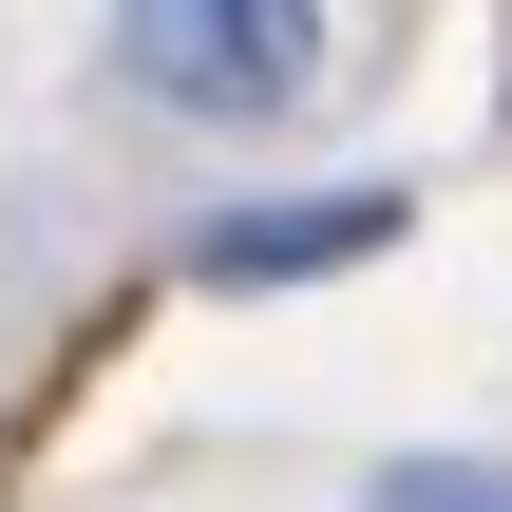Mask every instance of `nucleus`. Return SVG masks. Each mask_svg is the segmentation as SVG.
<instances>
[{"label": "nucleus", "instance_id": "obj_1", "mask_svg": "<svg viewBox=\"0 0 512 512\" xmlns=\"http://www.w3.org/2000/svg\"><path fill=\"white\" fill-rule=\"evenodd\" d=\"M114 57H133V95L228 133V114H285L323 76V0H114Z\"/></svg>", "mask_w": 512, "mask_h": 512}, {"label": "nucleus", "instance_id": "obj_2", "mask_svg": "<svg viewBox=\"0 0 512 512\" xmlns=\"http://www.w3.org/2000/svg\"><path fill=\"white\" fill-rule=\"evenodd\" d=\"M418 209L399 190H285V209H209L190 228V285H323V266H380Z\"/></svg>", "mask_w": 512, "mask_h": 512}, {"label": "nucleus", "instance_id": "obj_3", "mask_svg": "<svg viewBox=\"0 0 512 512\" xmlns=\"http://www.w3.org/2000/svg\"><path fill=\"white\" fill-rule=\"evenodd\" d=\"M361 512H512V475H475V456H399Z\"/></svg>", "mask_w": 512, "mask_h": 512}]
</instances>
